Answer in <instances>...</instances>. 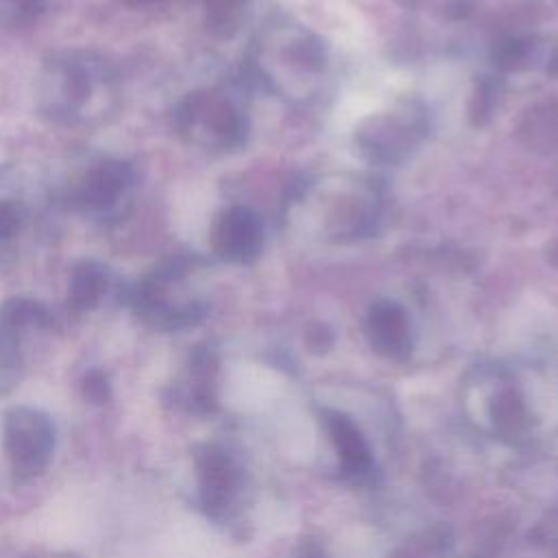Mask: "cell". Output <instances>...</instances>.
<instances>
[{
  "mask_svg": "<svg viewBox=\"0 0 558 558\" xmlns=\"http://www.w3.org/2000/svg\"><path fill=\"white\" fill-rule=\"evenodd\" d=\"M325 425H327V432L338 449L344 471L355 477L366 475L373 469V458H371V451H368L360 429L351 423V418H347L338 412H327Z\"/></svg>",
  "mask_w": 558,
  "mask_h": 558,
  "instance_id": "obj_3",
  "label": "cell"
},
{
  "mask_svg": "<svg viewBox=\"0 0 558 558\" xmlns=\"http://www.w3.org/2000/svg\"><path fill=\"white\" fill-rule=\"evenodd\" d=\"M54 427L37 410L15 408L4 416V451L17 482L39 475L52 456Z\"/></svg>",
  "mask_w": 558,
  "mask_h": 558,
  "instance_id": "obj_1",
  "label": "cell"
},
{
  "mask_svg": "<svg viewBox=\"0 0 558 558\" xmlns=\"http://www.w3.org/2000/svg\"><path fill=\"white\" fill-rule=\"evenodd\" d=\"M109 390H107V381L100 377H89L85 381V397H89L94 403H102L107 399Z\"/></svg>",
  "mask_w": 558,
  "mask_h": 558,
  "instance_id": "obj_5",
  "label": "cell"
},
{
  "mask_svg": "<svg viewBox=\"0 0 558 558\" xmlns=\"http://www.w3.org/2000/svg\"><path fill=\"white\" fill-rule=\"evenodd\" d=\"M490 416H493L497 429L504 434H517L527 423V412H525L523 403L514 397V392L499 395L497 401L493 403Z\"/></svg>",
  "mask_w": 558,
  "mask_h": 558,
  "instance_id": "obj_4",
  "label": "cell"
},
{
  "mask_svg": "<svg viewBox=\"0 0 558 558\" xmlns=\"http://www.w3.org/2000/svg\"><path fill=\"white\" fill-rule=\"evenodd\" d=\"M196 469L201 482V504L211 514L222 512L229 506L235 488V466L231 458L222 449L207 445L196 456Z\"/></svg>",
  "mask_w": 558,
  "mask_h": 558,
  "instance_id": "obj_2",
  "label": "cell"
}]
</instances>
